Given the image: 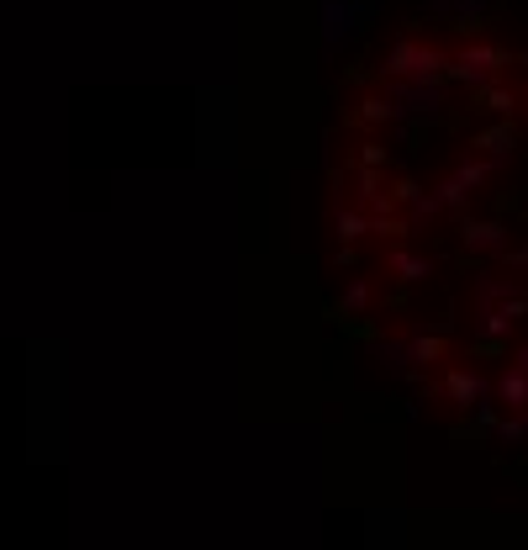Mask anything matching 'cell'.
<instances>
[{
    "instance_id": "cell-1",
    "label": "cell",
    "mask_w": 528,
    "mask_h": 550,
    "mask_svg": "<svg viewBox=\"0 0 528 550\" xmlns=\"http://www.w3.org/2000/svg\"><path fill=\"white\" fill-rule=\"evenodd\" d=\"M465 244H470V249H497V244H502V228H497V223H470V228H465Z\"/></svg>"
},
{
    "instance_id": "cell-2",
    "label": "cell",
    "mask_w": 528,
    "mask_h": 550,
    "mask_svg": "<svg viewBox=\"0 0 528 550\" xmlns=\"http://www.w3.org/2000/svg\"><path fill=\"white\" fill-rule=\"evenodd\" d=\"M502 397L513 402V408H528V371H507L502 376Z\"/></svg>"
},
{
    "instance_id": "cell-3",
    "label": "cell",
    "mask_w": 528,
    "mask_h": 550,
    "mask_svg": "<svg viewBox=\"0 0 528 550\" xmlns=\"http://www.w3.org/2000/svg\"><path fill=\"white\" fill-rule=\"evenodd\" d=\"M449 387H455V397H465V402H476V397L486 392V381H476V376H465V371H460V376H449Z\"/></svg>"
}]
</instances>
